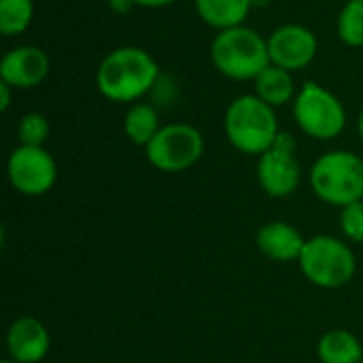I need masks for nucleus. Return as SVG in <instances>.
Wrapping results in <instances>:
<instances>
[{
	"mask_svg": "<svg viewBox=\"0 0 363 363\" xmlns=\"http://www.w3.org/2000/svg\"><path fill=\"white\" fill-rule=\"evenodd\" d=\"M160 83V66L153 55L140 47H117L102 57L96 70L98 91L121 104H134L151 94Z\"/></svg>",
	"mask_w": 363,
	"mask_h": 363,
	"instance_id": "nucleus-1",
	"label": "nucleus"
},
{
	"mask_svg": "<svg viewBox=\"0 0 363 363\" xmlns=\"http://www.w3.org/2000/svg\"><path fill=\"white\" fill-rule=\"evenodd\" d=\"M223 130L230 145L245 155H264L279 138V119L274 106L255 94L234 98L223 117Z\"/></svg>",
	"mask_w": 363,
	"mask_h": 363,
	"instance_id": "nucleus-2",
	"label": "nucleus"
},
{
	"mask_svg": "<svg viewBox=\"0 0 363 363\" xmlns=\"http://www.w3.org/2000/svg\"><path fill=\"white\" fill-rule=\"evenodd\" d=\"M211 62L228 79L255 81L270 66L268 40L247 26L221 30L211 43Z\"/></svg>",
	"mask_w": 363,
	"mask_h": 363,
	"instance_id": "nucleus-3",
	"label": "nucleus"
},
{
	"mask_svg": "<svg viewBox=\"0 0 363 363\" xmlns=\"http://www.w3.org/2000/svg\"><path fill=\"white\" fill-rule=\"evenodd\" d=\"M311 187L325 204L345 208L363 200V160L347 149L328 151L311 168Z\"/></svg>",
	"mask_w": 363,
	"mask_h": 363,
	"instance_id": "nucleus-4",
	"label": "nucleus"
},
{
	"mask_svg": "<svg viewBox=\"0 0 363 363\" xmlns=\"http://www.w3.org/2000/svg\"><path fill=\"white\" fill-rule=\"evenodd\" d=\"M302 274L317 287L338 289L351 283L357 270L353 249L330 234H319L306 240L298 259Z\"/></svg>",
	"mask_w": 363,
	"mask_h": 363,
	"instance_id": "nucleus-5",
	"label": "nucleus"
},
{
	"mask_svg": "<svg viewBox=\"0 0 363 363\" xmlns=\"http://www.w3.org/2000/svg\"><path fill=\"white\" fill-rule=\"evenodd\" d=\"M294 119L306 136L315 140H332L347 128V108L334 91L308 81L296 94Z\"/></svg>",
	"mask_w": 363,
	"mask_h": 363,
	"instance_id": "nucleus-6",
	"label": "nucleus"
},
{
	"mask_svg": "<svg viewBox=\"0 0 363 363\" xmlns=\"http://www.w3.org/2000/svg\"><path fill=\"white\" fill-rule=\"evenodd\" d=\"M149 164L162 172H183L204 155V136L196 125L168 123L162 125L153 140L145 147Z\"/></svg>",
	"mask_w": 363,
	"mask_h": 363,
	"instance_id": "nucleus-7",
	"label": "nucleus"
},
{
	"mask_svg": "<svg viewBox=\"0 0 363 363\" xmlns=\"http://www.w3.org/2000/svg\"><path fill=\"white\" fill-rule=\"evenodd\" d=\"M6 177L21 196H45L57 181V164L45 147L19 145L6 162Z\"/></svg>",
	"mask_w": 363,
	"mask_h": 363,
	"instance_id": "nucleus-8",
	"label": "nucleus"
},
{
	"mask_svg": "<svg viewBox=\"0 0 363 363\" xmlns=\"http://www.w3.org/2000/svg\"><path fill=\"white\" fill-rule=\"evenodd\" d=\"M257 181L270 198H287L298 189L302 168L296 155V138L289 132H281L277 143L259 155Z\"/></svg>",
	"mask_w": 363,
	"mask_h": 363,
	"instance_id": "nucleus-9",
	"label": "nucleus"
},
{
	"mask_svg": "<svg viewBox=\"0 0 363 363\" xmlns=\"http://www.w3.org/2000/svg\"><path fill=\"white\" fill-rule=\"evenodd\" d=\"M266 40H268L270 64L281 66L289 72H298L306 68L319 51V40L315 32L302 23L279 26Z\"/></svg>",
	"mask_w": 363,
	"mask_h": 363,
	"instance_id": "nucleus-10",
	"label": "nucleus"
},
{
	"mask_svg": "<svg viewBox=\"0 0 363 363\" xmlns=\"http://www.w3.org/2000/svg\"><path fill=\"white\" fill-rule=\"evenodd\" d=\"M51 70L49 55L36 45H19L6 51L0 60V81L13 89L38 87Z\"/></svg>",
	"mask_w": 363,
	"mask_h": 363,
	"instance_id": "nucleus-11",
	"label": "nucleus"
},
{
	"mask_svg": "<svg viewBox=\"0 0 363 363\" xmlns=\"http://www.w3.org/2000/svg\"><path fill=\"white\" fill-rule=\"evenodd\" d=\"M51 338L47 328L34 317H19L6 332L9 357L17 363H38L49 353Z\"/></svg>",
	"mask_w": 363,
	"mask_h": 363,
	"instance_id": "nucleus-12",
	"label": "nucleus"
},
{
	"mask_svg": "<svg viewBox=\"0 0 363 363\" xmlns=\"http://www.w3.org/2000/svg\"><path fill=\"white\" fill-rule=\"evenodd\" d=\"M257 249L272 262H298L306 245L304 236L287 221H270L257 232Z\"/></svg>",
	"mask_w": 363,
	"mask_h": 363,
	"instance_id": "nucleus-13",
	"label": "nucleus"
},
{
	"mask_svg": "<svg viewBox=\"0 0 363 363\" xmlns=\"http://www.w3.org/2000/svg\"><path fill=\"white\" fill-rule=\"evenodd\" d=\"M198 17L217 32L245 26L253 11L251 0H194Z\"/></svg>",
	"mask_w": 363,
	"mask_h": 363,
	"instance_id": "nucleus-14",
	"label": "nucleus"
},
{
	"mask_svg": "<svg viewBox=\"0 0 363 363\" xmlns=\"http://www.w3.org/2000/svg\"><path fill=\"white\" fill-rule=\"evenodd\" d=\"M255 85V96L262 98L270 106H283L291 100H296V83H294V72L270 64L264 68L257 79L253 81Z\"/></svg>",
	"mask_w": 363,
	"mask_h": 363,
	"instance_id": "nucleus-15",
	"label": "nucleus"
},
{
	"mask_svg": "<svg viewBox=\"0 0 363 363\" xmlns=\"http://www.w3.org/2000/svg\"><path fill=\"white\" fill-rule=\"evenodd\" d=\"M317 357L321 363H362V340L349 330H330L317 345Z\"/></svg>",
	"mask_w": 363,
	"mask_h": 363,
	"instance_id": "nucleus-16",
	"label": "nucleus"
},
{
	"mask_svg": "<svg viewBox=\"0 0 363 363\" xmlns=\"http://www.w3.org/2000/svg\"><path fill=\"white\" fill-rule=\"evenodd\" d=\"M160 117L153 104H145V102H134L130 106V111L125 113L123 119V132L130 138V143L138 145V147H147L153 136L160 132Z\"/></svg>",
	"mask_w": 363,
	"mask_h": 363,
	"instance_id": "nucleus-17",
	"label": "nucleus"
},
{
	"mask_svg": "<svg viewBox=\"0 0 363 363\" xmlns=\"http://www.w3.org/2000/svg\"><path fill=\"white\" fill-rule=\"evenodd\" d=\"M34 19V0H0V32L4 36L23 34Z\"/></svg>",
	"mask_w": 363,
	"mask_h": 363,
	"instance_id": "nucleus-18",
	"label": "nucleus"
},
{
	"mask_svg": "<svg viewBox=\"0 0 363 363\" xmlns=\"http://www.w3.org/2000/svg\"><path fill=\"white\" fill-rule=\"evenodd\" d=\"M336 32L347 47H363V2L347 0L338 15Z\"/></svg>",
	"mask_w": 363,
	"mask_h": 363,
	"instance_id": "nucleus-19",
	"label": "nucleus"
},
{
	"mask_svg": "<svg viewBox=\"0 0 363 363\" xmlns=\"http://www.w3.org/2000/svg\"><path fill=\"white\" fill-rule=\"evenodd\" d=\"M49 132H51V125L43 113H26L17 125L19 143L28 147H43L45 140L49 138Z\"/></svg>",
	"mask_w": 363,
	"mask_h": 363,
	"instance_id": "nucleus-20",
	"label": "nucleus"
},
{
	"mask_svg": "<svg viewBox=\"0 0 363 363\" xmlns=\"http://www.w3.org/2000/svg\"><path fill=\"white\" fill-rule=\"evenodd\" d=\"M340 230L351 242L363 245V200L340 211Z\"/></svg>",
	"mask_w": 363,
	"mask_h": 363,
	"instance_id": "nucleus-21",
	"label": "nucleus"
},
{
	"mask_svg": "<svg viewBox=\"0 0 363 363\" xmlns=\"http://www.w3.org/2000/svg\"><path fill=\"white\" fill-rule=\"evenodd\" d=\"M108 6L115 15H128L136 6V2L134 0H108Z\"/></svg>",
	"mask_w": 363,
	"mask_h": 363,
	"instance_id": "nucleus-22",
	"label": "nucleus"
},
{
	"mask_svg": "<svg viewBox=\"0 0 363 363\" xmlns=\"http://www.w3.org/2000/svg\"><path fill=\"white\" fill-rule=\"evenodd\" d=\"M11 94H13V87L4 81H0V111L6 113L9 106H11Z\"/></svg>",
	"mask_w": 363,
	"mask_h": 363,
	"instance_id": "nucleus-23",
	"label": "nucleus"
},
{
	"mask_svg": "<svg viewBox=\"0 0 363 363\" xmlns=\"http://www.w3.org/2000/svg\"><path fill=\"white\" fill-rule=\"evenodd\" d=\"M136 6H145V9H164V6H170L174 4L177 0H134Z\"/></svg>",
	"mask_w": 363,
	"mask_h": 363,
	"instance_id": "nucleus-24",
	"label": "nucleus"
},
{
	"mask_svg": "<svg viewBox=\"0 0 363 363\" xmlns=\"http://www.w3.org/2000/svg\"><path fill=\"white\" fill-rule=\"evenodd\" d=\"M272 0H251V4H253V9H264V6H268Z\"/></svg>",
	"mask_w": 363,
	"mask_h": 363,
	"instance_id": "nucleus-25",
	"label": "nucleus"
},
{
	"mask_svg": "<svg viewBox=\"0 0 363 363\" xmlns=\"http://www.w3.org/2000/svg\"><path fill=\"white\" fill-rule=\"evenodd\" d=\"M357 132H359V138H362L363 143V108L362 113H359V119H357Z\"/></svg>",
	"mask_w": 363,
	"mask_h": 363,
	"instance_id": "nucleus-26",
	"label": "nucleus"
},
{
	"mask_svg": "<svg viewBox=\"0 0 363 363\" xmlns=\"http://www.w3.org/2000/svg\"><path fill=\"white\" fill-rule=\"evenodd\" d=\"M0 363H17V362H13V359H4V362H0Z\"/></svg>",
	"mask_w": 363,
	"mask_h": 363,
	"instance_id": "nucleus-27",
	"label": "nucleus"
},
{
	"mask_svg": "<svg viewBox=\"0 0 363 363\" xmlns=\"http://www.w3.org/2000/svg\"><path fill=\"white\" fill-rule=\"evenodd\" d=\"M355 2H363V0H355Z\"/></svg>",
	"mask_w": 363,
	"mask_h": 363,
	"instance_id": "nucleus-28",
	"label": "nucleus"
},
{
	"mask_svg": "<svg viewBox=\"0 0 363 363\" xmlns=\"http://www.w3.org/2000/svg\"><path fill=\"white\" fill-rule=\"evenodd\" d=\"M362 363H363V362H362Z\"/></svg>",
	"mask_w": 363,
	"mask_h": 363,
	"instance_id": "nucleus-29",
	"label": "nucleus"
}]
</instances>
